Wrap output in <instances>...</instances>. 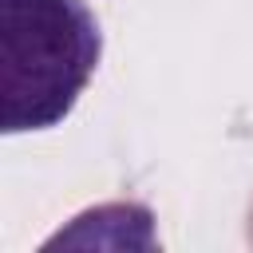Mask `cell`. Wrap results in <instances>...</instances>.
<instances>
[{"label": "cell", "mask_w": 253, "mask_h": 253, "mask_svg": "<svg viewBox=\"0 0 253 253\" xmlns=\"http://www.w3.org/2000/svg\"><path fill=\"white\" fill-rule=\"evenodd\" d=\"M103 32L87 0H0V130L59 126L87 91Z\"/></svg>", "instance_id": "obj_1"}]
</instances>
